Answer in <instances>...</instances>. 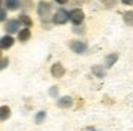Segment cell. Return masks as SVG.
Segmentation results:
<instances>
[{
	"label": "cell",
	"instance_id": "cell-4",
	"mask_svg": "<svg viewBox=\"0 0 133 131\" xmlns=\"http://www.w3.org/2000/svg\"><path fill=\"white\" fill-rule=\"evenodd\" d=\"M19 27H20V20L17 19H12L9 20V21L6 23V26H4V30L7 31V33H19Z\"/></svg>",
	"mask_w": 133,
	"mask_h": 131
},
{
	"label": "cell",
	"instance_id": "cell-11",
	"mask_svg": "<svg viewBox=\"0 0 133 131\" xmlns=\"http://www.w3.org/2000/svg\"><path fill=\"white\" fill-rule=\"evenodd\" d=\"M30 36H32V33H30V30H29V28H23V30H20V31H19L17 39L20 40L22 43H24V41H27V40L30 39Z\"/></svg>",
	"mask_w": 133,
	"mask_h": 131
},
{
	"label": "cell",
	"instance_id": "cell-3",
	"mask_svg": "<svg viewBox=\"0 0 133 131\" xmlns=\"http://www.w3.org/2000/svg\"><path fill=\"white\" fill-rule=\"evenodd\" d=\"M67 20H69V13H67L64 9L57 10L55 13V16H53V21H55L56 24H64Z\"/></svg>",
	"mask_w": 133,
	"mask_h": 131
},
{
	"label": "cell",
	"instance_id": "cell-10",
	"mask_svg": "<svg viewBox=\"0 0 133 131\" xmlns=\"http://www.w3.org/2000/svg\"><path fill=\"white\" fill-rule=\"evenodd\" d=\"M92 73L95 74L96 77H99V78H103V77L106 76V70L103 68V66H93Z\"/></svg>",
	"mask_w": 133,
	"mask_h": 131
},
{
	"label": "cell",
	"instance_id": "cell-19",
	"mask_svg": "<svg viewBox=\"0 0 133 131\" xmlns=\"http://www.w3.org/2000/svg\"><path fill=\"white\" fill-rule=\"evenodd\" d=\"M6 17H7V11L4 9H0V21L6 20Z\"/></svg>",
	"mask_w": 133,
	"mask_h": 131
},
{
	"label": "cell",
	"instance_id": "cell-14",
	"mask_svg": "<svg viewBox=\"0 0 133 131\" xmlns=\"http://www.w3.org/2000/svg\"><path fill=\"white\" fill-rule=\"evenodd\" d=\"M123 21L127 26H133V11H126L123 14Z\"/></svg>",
	"mask_w": 133,
	"mask_h": 131
},
{
	"label": "cell",
	"instance_id": "cell-8",
	"mask_svg": "<svg viewBox=\"0 0 133 131\" xmlns=\"http://www.w3.org/2000/svg\"><path fill=\"white\" fill-rule=\"evenodd\" d=\"M13 43H15V40H13L12 36H4L0 39V48H10L13 46Z\"/></svg>",
	"mask_w": 133,
	"mask_h": 131
},
{
	"label": "cell",
	"instance_id": "cell-17",
	"mask_svg": "<svg viewBox=\"0 0 133 131\" xmlns=\"http://www.w3.org/2000/svg\"><path fill=\"white\" fill-rule=\"evenodd\" d=\"M9 66V59L7 57H3V59H0V71L4 70V68Z\"/></svg>",
	"mask_w": 133,
	"mask_h": 131
},
{
	"label": "cell",
	"instance_id": "cell-7",
	"mask_svg": "<svg viewBox=\"0 0 133 131\" xmlns=\"http://www.w3.org/2000/svg\"><path fill=\"white\" fill-rule=\"evenodd\" d=\"M57 105L60 108H69L73 105V98L69 96H64V97H62V98L57 100Z\"/></svg>",
	"mask_w": 133,
	"mask_h": 131
},
{
	"label": "cell",
	"instance_id": "cell-23",
	"mask_svg": "<svg viewBox=\"0 0 133 131\" xmlns=\"http://www.w3.org/2000/svg\"><path fill=\"white\" fill-rule=\"evenodd\" d=\"M0 57H2V51H0Z\"/></svg>",
	"mask_w": 133,
	"mask_h": 131
},
{
	"label": "cell",
	"instance_id": "cell-18",
	"mask_svg": "<svg viewBox=\"0 0 133 131\" xmlns=\"http://www.w3.org/2000/svg\"><path fill=\"white\" fill-rule=\"evenodd\" d=\"M57 93H59V88L56 87V85H53V87H50V90H49V94L52 97H57Z\"/></svg>",
	"mask_w": 133,
	"mask_h": 131
},
{
	"label": "cell",
	"instance_id": "cell-20",
	"mask_svg": "<svg viewBox=\"0 0 133 131\" xmlns=\"http://www.w3.org/2000/svg\"><path fill=\"white\" fill-rule=\"evenodd\" d=\"M122 3H123V4H132L133 0H122Z\"/></svg>",
	"mask_w": 133,
	"mask_h": 131
},
{
	"label": "cell",
	"instance_id": "cell-1",
	"mask_svg": "<svg viewBox=\"0 0 133 131\" xmlns=\"http://www.w3.org/2000/svg\"><path fill=\"white\" fill-rule=\"evenodd\" d=\"M50 11H52V4H50L49 2L42 0V2L37 4V14H39V17H40V19L46 20L47 17H49Z\"/></svg>",
	"mask_w": 133,
	"mask_h": 131
},
{
	"label": "cell",
	"instance_id": "cell-21",
	"mask_svg": "<svg viewBox=\"0 0 133 131\" xmlns=\"http://www.w3.org/2000/svg\"><path fill=\"white\" fill-rule=\"evenodd\" d=\"M56 2H57L59 4H64V3H67L69 0H56Z\"/></svg>",
	"mask_w": 133,
	"mask_h": 131
},
{
	"label": "cell",
	"instance_id": "cell-15",
	"mask_svg": "<svg viewBox=\"0 0 133 131\" xmlns=\"http://www.w3.org/2000/svg\"><path fill=\"white\" fill-rule=\"evenodd\" d=\"M44 118H46V111H39V113L36 114V117H35L36 124H42V122L44 121Z\"/></svg>",
	"mask_w": 133,
	"mask_h": 131
},
{
	"label": "cell",
	"instance_id": "cell-6",
	"mask_svg": "<svg viewBox=\"0 0 133 131\" xmlns=\"http://www.w3.org/2000/svg\"><path fill=\"white\" fill-rule=\"evenodd\" d=\"M52 76L56 77V78H60V77L64 76V67L62 66V63H55L52 66Z\"/></svg>",
	"mask_w": 133,
	"mask_h": 131
},
{
	"label": "cell",
	"instance_id": "cell-16",
	"mask_svg": "<svg viewBox=\"0 0 133 131\" xmlns=\"http://www.w3.org/2000/svg\"><path fill=\"white\" fill-rule=\"evenodd\" d=\"M19 20H20L22 23H23V24H26L27 27H30V26L33 24V21H32V19H30L29 16H26V14H22L20 17H19Z\"/></svg>",
	"mask_w": 133,
	"mask_h": 131
},
{
	"label": "cell",
	"instance_id": "cell-13",
	"mask_svg": "<svg viewBox=\"0 0 133 131\" xmlns=\"http://www.w3.org/2000/svg\"><path fill=\"white\" fill-rule=\"evenodd\" d=\"M6 7L9 9V10H17L19 6H20V2L19 0H6Z\"/></svg>",
	"mask_w": 133,
	"mask_h": 131
},
{
	"label": "cell",
	"instance_id": "cell-12",
	"mask_svg": "<svg viewBox=\"0 0 133 131\" xmlns=\"http://www.w3.org/2000/svg\"><path fill=\"white\" fill-rule=\"evenodd\" d=\"M117 59H119V56L116 53H112V54H109V56H106V67H112V66L117 61Z\"/></svg>",
	"mask_w": 133,
	"mask_h": 131
},
{
	"label": "cell",
	"instance_id": "cell-5",
	"mask_svg": "<svg viewBox=\"0 0 133 131\" xmlns=\"http://www.w3.org/2000/svg\"><path fill=\"white\" fill-rule=\"evenodd\" d=\"M70 48H72L75 53L82 54L87 50V44L84 41H79V40H75V41H70Z\"/></svg>",
	"mask_w": 133,
	"mask_h": 131
},
{
	"label": "cell",
	"instance_id": "cell-22",
	"mask_svg": "<svg viewBox=\"0 0 133 131\" xmlns=\"http://www.w3.org/2000/svg\"><path fill=\"white\" fill-rule=\"evenodd\" d=\"M0 6H2V0H0Z\"/></svg>",
	"mask_w": 133,
	"mask_h": 131
},
{
	"label": "cell",
	"instance_id": "cell-2",
	"mask_svg": "<svg viewBox=\"0 0 133 131\" xmlns=\"http://www.w3.org/2000/svg\"><path fill=\"white\" fill-rule=\"evenodd\" d=\"M69 19H70V21H72L75 26L82 24V23H83V20H84L83 10H82V9H73V10L69 13Z\"/></svg>",
	"mask_w": 133,
	"mask_h": 131
},
{
	"label": "cell",
	"instance_id": "cell-9",
	"mask_svg": "<svg viewBox=\"0 0 133 131\" xmlns=\"http://www.w3.org/2000/svg\"><path fill=\"white\" fill-rule=\"evenodd\" d=\"M10 114H12L10 108L7 107V105H2V107H0V121H6L10 117Z\"/></svg>",
	"mask_w": 133,
	"mask_h": 131
}]
</instances>
